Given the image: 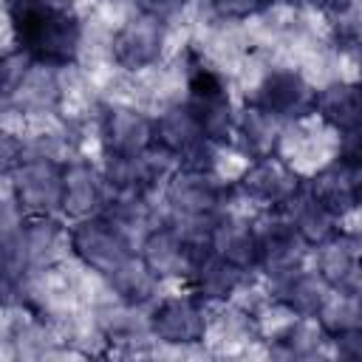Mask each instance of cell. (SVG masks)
<instances>
[{
  "label": "cell",
  "mask_w": 362,
  "mask_h": 362,
  "mask_svg": "<svg viewBox=\"0 0 362 362\" xmlns=\"http://www.w3.org/2000/svg\"><path fill=\"white\" fill-rule=\"evenodd\" d=\"M311 113L325 122L334 133L356 136L359 133V90L354 82H328L320 90H314V107Z\"/></svg>",
  "instance_id": "d6986e66"
},
{
  "label": "cell",
  "mask_w": 362,
  "mask_h": 362,
  "mask_svg": "<svg viewBox=\"0 0 362 362\" xmlns=\"http://www.w3.org/2000/svg\"><path fill=\"white\" fill-rule=\"evenodd\" d=\"M229 195L232 184L221 181L215 170L175 167L164 181V201L170 218L184 223H212V218L226 209Z\"/></svg>",
  "instance_id": "7a4b0ae2"
},
{
  "label": "cell",
  "mask_w": 362,
  "mask_h": 362,
  "mask_svg": "<svg viewBox=\"0 0 362 362\" xmlns=\"http://www.w3.org/2000/svg\"><path fill=\"white\" fill-rule=\"evenodd\" d=\"M153 144L161 147L164 153H170L178 167H189V170H215V150L218 144H212L198 119L192 116V110L178 102L164 107L158 116H153Z\"/></svg>",
  "instance_id": "8992f818"
},
{
  "label": "cell",
  "mask_w": 362,
  "mask_h": 362,
  "mask_svg": "<svg viewBox=\"0 0 362 362\" xmlns=\"http://www.w3.org/2000/svg\"><path fill=\"white\" fill-rule=\"evenodd\" d=\"M249 105L260 107L263 113H269V116H274L286 124V122H294V119H303V116L311 113L314 88L300 71L277 68V71H269L255 85V93H252Z\"/></svg>",
  "instance_id": "30bf717a"
},
{
  "label": "cell",
  "mask_w": 362,
  "mask_h": 362,
  "mask_svg": "<svg viewBox=\"0 0 362 362\" xmlns=\"http://www.w3.org/2000/svg\"><path fill=\"white\" fill-rule=\"evenodd\" d=\"M314 320L320 322V328L325 331L328 339H334L339 334H348V331H359L362 328L359 294H354V291H334L331 288Z\"/></svg>",
  "instance_id": "484cf974"
},
{
  "label": "cell",
  "mask_w": 362,
  "mask_h": 362,
  "mask_svg": "<svg viewBox=\"0 0 362 362\" xmlns=\"http://www.w3.org/2000/svg\"><path fill=\"white\" fill-rule=\"evenodd\" d=\"M209 8L221 20L240 23V20H252L263 14L266 8H272V0H209Z\"/></svg>",
  "instance_id": "4316f807"
},
{
  "label": "cell",
  "mask_w": 362,
  "mask_h": 362,
  "mask_svg": "<svg viewBox=\"0 0 362 362\" xmlns=\"http://www.w3.org/2000/svg\"><path fill=\"white\" fill-rule=\"evenodd\" d=\"M246 274L243 269L226 263L223 257H218L215 252H209L206 246L201 249V255L195 257L189 274H187V291H192L201 303L212 305V303H226L232 300L240 286L246 283Z\"/></svg>",
  "instance_id": "ac0fdd59"
},
{
  "label": "cell",
  "mask_w": 362,
  "mask_h": 362,
  "mask_svg": "<svg viewBox=\"0 0 362 362\" xmlns=\"http://www.w3.org/2000/svg\"><path fill=\"white\" fill-rule=\"evenodd\" d=\"M303 187L300 175L280 156L249 158L246 170L232 181V192L249 198L263 209H280Z\"/></svg>",
  "instance_id": "9c48e42d"
},
{
  "label": "cell",
  "mask_w": 362,
  "mask_h": 362,
  "mask_svg": "<svg viewBox=\"0 0 362 362\" xmlns=\"http://www.w3.org/2000/svg\"><path fill=\"white\" fill-rule=\"evenodd\" d=\"M328 342H334V348H337V354H339L342 359H359V356H362V328H359V331L339 334V337H334V339H328Z\"/></svg>",
  "instance_id": "f546056e"
},
{
  "label": "cell",
  "mask_w": 362,
  "mask_h": 362,
  "mask_svg": "<svg viewBox=\"0 0 362 362\" xmlns=\"http://www.w3.org/2000/svg\"><path fill=\"white\" fill-rule=\"evenodd\" d=\"M164 42H167V23L136 11L130 20H124L113 37H110V59L122 68V71H144L153 68L161 54H164Z\"/></svg>",
  "instance_id": "ba28073f"
},
{
  "label": "cell",
  "mask_w": 362,
  "mask_h": 362,
  "mask_svg": "<svg viewBox=\"0 0 362 362\" xmlns=\"http://www.w3.org/2000/svg\"><path fill=\"white\" fill-rule=\"evenodd\" d=\"M291 6V8H303V6H320L322 8V0H272V6Z\"/></svg>",
  "instance_id": "4dcf8cb0"
},
{
  "label": "cell",
  "mask_w": 362,
  "mask_h": 362,
  "mask_svg": "<svg viewBox=\"0 0 362 362\" xmlns=\"http://www.w3.org/2000/svg\"><path fill=\"white\" fill-rule=\"evenodd\" d=\"M107 280V286H110V291H113V297L119 300V303H127V305H139V308H144V305H150L156 297H158V277L139 260V255L133 257V260H127L119 272H113L110 277H105Z\"/></svg>",
  "instance_id": "603a6c76"
},
{
  "label": "cell",
  "mask_w": 362,
  "mask_h": 362,
  "mask_svg": "<svg viewBox=\"0 0 362 362\" xmlns=\"http://www.w3.org/2000/svg\"><path fill=\"white\" fill-rule=\"evenodd\" d=\"M68 252L99 277H110L136 257L133 238L105 215L74 221L68 229Z\"/></svg>",
  "instance_id": "3957f363"
},
{
  "label": "cell",
  "mask_w": 362,
  "mask_h": 362,
  "mask_svg": "<svg viewBox=\"0 0 362 362\" xmlns=\"http://www.w3.org/2000/svg\"><path fill=\"white\" fill-rule=\"evenodd\" d=\"M277 212L294 226V232L308 243V249H314L317 243H322L339 229V221L322 204H317L305 187H300Z\"/></svg>",
  "instance_id": "44dd1931"
},
{
  "label": "cell",
  "mask_w": 362,
  "mask_h": 362,
  "mask_svg": "<svg viewBox=\"0 0 362 362\" xmlns=\"http://www.w3.org/2000/svg\"><path fill=\"white\" fill-rule=\"evenodd\" d=\"M99 331L105 334V339L122 342V345H136L141 339H153L147 314H141L139 305H127L119 300H116V305H107L99 311Z\"/></svg>",
  "instance_id": "cb8c5ba5"
},
{
  "label": "cell",
  "mask_w": 362,
  "mask_h": 362,
  "mask_svg": "<svg viewBox=\"0 0 362 362\" xmlns=\"http://www.w3.org/2000/svg\"><path fill=\"white\" fill-rule=\"evenodd\" d=\"M105 158H133L153 147V116L133 105H105L99 113Z\"/></svg>",
  "instance_id": "8fae6325"
},
{
  "label": "cell",
  "mask_w": 362,
  "mask_h": 362,
  "mask_svg": "<svg viewBox=\"0 0 362 362\" xmlns=\"http://www.w3.org/2000/svg\"><path fill=\"white\" fill-rule=\"evenodd\" d=\"M62 175L65 161L57 156L25 153L11 178V198L25 218H59L62 215Z\"/></svg>",
  "instance_id": "277c9868"
},
{
  "label": "cell",
  "mask_w": 362,
  "mask_h": 362,
  "mask_svg": "<svg viewBox=\"0 0 362 362\" xmlns=\"http://www.w3.org/2000/svg\"><path fill=\"white\" fill-rule=\"evenodd\" d=\"M57 74L59 68L31 62L8 102H14L20 110H28V113H51L62 99V85Z\"/></svg>",
  "instance_id": "7402d4cb"
},
{
  "label": "cell",
  "mask_w": 362,
  "mask_h": 362,
  "mask_svg": "<svg viewBox=\"0 0 362 362\" xmlns=\"http://www.w3.org/2000/svg\"><path fill=\"white\" fill-rule=\"evenodd\" d=\"M314 269L328 288L359 294V238L337 229L331 238L314 246Z\"/></svg>",
  "instance_id": "9a60e30c"
},
{
  "label": "cell",
  "mask_w": 362,
  "mask_h": 362,
  "mask_svg": "<svg viewBox=\"0 0 362 362\" xmlns=\"http://www.w3.org/2000/svg\"><path fill=\"white\" fill-rule=\"evenodd\" d=\"M328 291V283L305 263L269 277V297L291 317H317Z\"/></svg>",
  "instance_id": "5bb4252c"
},
{
  "label": "cell",
  "mask_w": 362,
  "mask_h": 362,
  "mask_svg": "<svg viewBox=\"0 0 362 362\" xmlns=\"http://www.w3.org/2000/svg\"><path fill=\"white\" fill-rule=\"evenodd\" d=\"M303 187L317 204H322L337 221H342L359 204V158L339 153L325 167H320L308 181H303Z\"/></svg>",
  "instance_id": "4fadbf2b"
},
{
  "label": "cell",
  "mask_w": 362,
  "mask_h": 362,
  "mask_svg": "<svg viewBox=\"0 0 362 362\" xmlns=\"http://www.w3.org/2000/svg\"><path fill=\"white\" fill-rule=\"evenodd\" d=\"M252 226L257 243V269H263L269 277L305 263L308 243L294 232V226L277 209H266L257 221H252Z\"/></svg>",
  "instance_id": "7c38bea8"
},
{
  "label": "cell",
  "mask_w": 362,
  "mask_h": 362,
  "mask_svg": "<svg viewBox=\"0 0 362 362\" xmlns=\"http://www.w3.org/2000/svg\"><path fill=\"white\" fill-rule=\"evenodd\" d=\"M209 305L201 303L192 291L156 297L147 311L150 337L161 345L189 348L201 345L209 334Z\"/></svg>",
  "instance_id": "52a82bcc"
},
{
  "label": "cell",
  "mask_w": 362,
  "mask_h": 362,
  "mask_svg": "<svg viewBox=\"0 0 362 362\" xmlns=\"http://www.w3.org/2000/svg\"><path fill=\"white\" fill-rule=\"evenodd\" d=\"M23 158H25V141L17 133L0 127V178H8Z\"/></svg>",
  "instance_id": "83f0119b"
},
{
  "label": "cell",
  "mask_w": 362,
  "mask_h": 362,
  "mask_svg": "<svg viewBox=\"0 0 362 362\" xmlns=\"http://www.w3.org/2000/svg\"><path fill=\"white\" fill-rule=\"evenodd\" d=\"M274 354L280 356H294V359H303V356H317L320 348L328 342L325 331L320 328V322L314 317H291L288 325H283L274 337Z\"/></svg>",
  "instance_id": "d4e9b609"
},
{
  "label": "cell",
  "mask_w": 362,
  "mask_h": 362,
  "mask_svg": "<svg viewBox=\"0 0 362 362\" xmlns=\"http://www.w3.org/2000/svg\"><path fill=\"white\" fill-rule=\"evenodd\" d=\"M189 0H139V11L141 14H150L161 23H170L173 17H178L184 8H187Z\"/></svg>",
  "instance_id": "f1b7e54d"
},
{
  "label": "cell",
  "mask_w": 362,
  "mask_h": 362,
  "mask_svg": "<svg viewBox=\"0 0 362 362\" xmlns=\"http://www.w3.org/2000/svg\"><path fill=\"white\" fill-rule=\"evenodd\" d=\"M107 198V184L102 175V167L90 161H65L62 175V215L71 221L99 215Z\"/></svg>",
  "instance_id": "2e32d148"
},
{
  "label": "cell",
  "mask_w": 362,
  "mask_h": 362,
  "mask_svg": "<svg viewBox=\"0 0 362 362\" xmlns=\"http://www.w3.org/2000/svg\"><path fill=\"white\" fill-rule=\"evenodd\" d=\"M8 25L17 51L37 65L68 68L82 48L79 14L57 0H8Z\"/></svg>",
  "instance_id": "6da1fadb"
},
{
  "label": "cell",
  "mask_w": 362,
  "mask_h": 362,
  "mask_svg": "<svg viewBox=\"0 0 362 362\" xmlns=\"http://www.w3.org/2000/svg\"><path fill=\"white\" fill-rule=\"evenodd\" d=\"M206 249L215 252L218 257H223L226 263L243 269V272L257 269L255 226L243 215H232L226 209L221 215H215L209 229H206Z\"/></svg>",
  "instance_id": "e0dca14e"
},
{
  "label": "cell",
  "mask_w": 362,
  "mask_h": 362,
  "mask_svg": "<svg viewBox=\"0 0 362 362\" xmlns=\"http://www.w3.org/2000/svg\"><path fill=\"white\" fill-rule=\"evenodd\" d=\"M184 105L198 119L204 136L223 147L232 144V127H235V107L229 99V88L223 76L209 68L206 62H195L187 71V99Z\"/></svg>",
  "instance_id": "5b68a950"
},
{
  "label": "cell",
  "mask_w": 362,
  "mask_h": 362,
  "mask_svg": "<svg viewBox=\"0 0 362 362\" xmlns=\"http://www.w3.org/2000/svg\"><path fill=\"white\" fill-rule=\"evenodd\" d=\"M232 141L243 150L249 158H263V156H277L280 141H283V122L263 113L260 107H246L235 113V127H232Z\"/></svg>",
  "instance_id": "ffe728a7"
}]
</instances>
